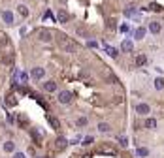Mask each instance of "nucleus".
<instances>
[{
    "label": "nucleus",
    "mask_w": 164,
    "mask_h": 158,
    "mask_svg": "<svg viewBox=\"0 0 164 158\" xmlns=\"http://www.w3.org/2000/svg\"><path fill=\"white\" fill-rule=\"evenodd\" d=\"M13 149H15V143L13 141H6L4 143V151L6 153H13Z\"/></svg>",
    "instance_id": "18"
},
{
    "label": "nucleus",
    "mask_w": 164,
    "mask_h": 158,
    "mask_svg": "<svg viewBox=\"0 0 164 158\" xmlns=\"http://www.w3.org/2000/svg\"><path fill=\"white\" fill-rule=\"evenodd\" d=\"M30 134H32V138L36 139V145H42V134L38 130H30Z\"/></svg>",
    "instance_id": "17"
},
{
    "label": "nucleus",
    "mask_w": 164,
    "mask_h": 158,
    "mask_svg": "<svg viewBox=\"0 0 164 158\" xmlns=\"http://www.w3.org/2000/svg\"><path fill=\"white\" fill-rule=\"evenodd\" d=\"M72 98H74V94L70 92V90H60L57 100L60 102V104H70V102H72Z\"/></svg>",
    "instance_id": "2"
},
{
    "label": "nucleus",
    "mask_w": 164,
    "mask_h": 158,
    "mask_svg": "<svg viewBox=\"0 0 164 158\" xmlns=\"http://www.w3.org/2000/svg\"><path fill=\"white\" fill-rule=\"evenodd\" d=\"M155 126H157V119H147L145 120V128L147 130H155Z\"/></svg>",
    "instance_id": "16"
},
{
    "label": "nucleus",
    "mask_w": 164,
    "mask_h": 158,
    "mask_svg": "<svg viewBox=\"0 0 164 158\" xmlns=\"http://www.w3.org/2000/svg\"><path fill=\"white\" fill-rule=\"evenodd\" d=\"M145 62H147V56H145V55H138V56H136V66L141 68V66H145Z\"/></svg>",
    "instance_id": "14"
},
{
    "label": "nucleus",
    "mask_w": 164,
    "mask_h": 158,
    "mask_svg": "<svg viewBox=\"0 0 164 158\" xmlns=\"http://www.w3.org/2000/svg\"><path fill=\"white\" fill-rule=\"evenodd\" d=\"M98 130H100L102 134H108L111 128H109V124H108V122H100V124H98Z\"/></svg>",
    "instance_id": "19"
},
{
    "label": "nucleus",
    "mask_w": 164,
    "mask_h": 158,
    "mask_svg": "<svg viewBox=\"0 0 164 158\" xmlns=\"http://www.w3.org/2000/svg\"><path fill=\"white\" fill-rule=\"evenodd\" d=\"M13 158H27V156H25L23 153H15V154H13Z\"/></svg>",
    "instance_id": "31"
},
{
    "label": "nucleus",
    "mask_w": 164,
    "mask_h": 158,
    "mask_svg": "<svg viewBox=\"0 0 164 158\" xmlns=\"http://www.w3.org/2000/svg\"><path fill=\"white\" fill-rule=\"evenodd\" d=\"M134 36H136V40H141V38L145 36V28H144V27H141V28H138V30L134 32Z\"/></svg>",
    "instance_id": "21"
},
{
    "label": "nucleus",
    "mask_w": 164,
    "mask_h": 158,
    "mask_svg": "<svg viewBox=\"0 0 164 158\" xmlns=\"http://www.w3.org/2000/svg\"><path fill=\"white\" fill-rule=\"evenodd\" d=\"M19 13L23 15V17H27V15H28V9H27V6H23V4H21V6H19Z\"/></svg>",
    "instance_id": "26"
},
{
    "label": "nucleus",
    "mask_w": 164,
    "mask_h": 158,
    "mask_svg": "<svg viewBox=\"0 0 164 158\" xmlns=\"http://www.w3.org/2000/svg\"><path fill=\"white\" fill-rule=\"evenodd\" d=\"M47 120H49V124H51V128H55V130H59L60 128V122H59V119H55V117H47Z\"/></svg>",
    "instance_id": "13"
},
{
    "label": "nucleus",
    "mask_w": 164,
    "mask_h": 158,
    "mask_svg": "<svg viewBox=\"0 0 164 158\" xmlns=\"http://www.w3.org/2000/svg\"><path fill=\"white\" fill-rule=\"evenodd\" d=\"M51 38H53L51 30H47V28L38 30V40H40V41H51Z\"/></svg>",
    "instance_id": "3"
},
{
    "label": "nucleus",
    "mask_w": 164,
    "mask_h": 158,
    "mask_svg": "<svg viewBox=\"0 0 164 158\" xmlns=\"http://www.w3.org/2000/svg\"><path fill=\"white\" fill-rule=\"evenodd\" d=\"M66 145H68V141L64 139V138H57V141H55V147H57L59 151H62V149H64V147H66Z\"/></svg>",
    "instance_id": "10"
},
{
    "label": "nucleus",
    "mask_w": 164,
    "mask_h": 158,
    "mask_svg": "<svg viewBox=\"0 0 164 158\" xmlns=\"http://www.w3.org/2000/svg\"><path fill=\"white\" fill-rule=\"evenodd\" d=\"M136 154H138V156H144V158H145V156H149V151L145 149V147H140V149L136 151Z\"/></svg>",
    "instance_id": "22"
},
{
    "label": "nucleus",
    "mask_w": 164,
    "mask_h": 158,
    "mask_svg": "<svg viewBox=\"0 0 164 158\" xmlns=\"http://www.w3.org/2000/svg\"><path fill=\"white\" fill-rule=\"evenodd\" d=\"M68 19H70V15H68L64 9H60L59 13H57V21H59V23H68Z\"/></svg>",
    "instance_id": "9"
},
{
    "label": "nucleus",
    "mask_w": 164,
    "mask_h": 158,
    "mask_svg": "<svg viewBox=\"0 0 164 158\" xmlns=\"http://www.w3.org/2000/svg\"><path fill=\"white\" fill-rule=\"evenodd\" d=\"M2 19L6 25H13V13L12 11H2Z\"/></svg>",
    "instance_id": "6"
},
{
    "label": "nucleus",
    "mask_w": 164,
    "mask_h": 158,
    "mask_svg": "<svg viewBox=\"0 0 164 158\" xmlns=\"http://www.w3.org/2000/svg\"><path fill=\"white\" fill-rule=\"evenodd\" d=\"M78 126H87V119L85 117H79L78 119Z\"/></svg>",
    "instance_id": "27"
},
{
    "label": "nucleus",
    "mask_w": 164,
    "mask_h": 158,
    "mask_svg": "<svg viewBox=\"0 0 164 158\" xmlns=\"http://www.w3.org/2000/svg\"><path fill=\"white\" fill-rule=\"evenodd\" d=\"M2 62H4V64H13V56H12V55H4V56H2Z\"/></svg>",
    "instance_id": "23"
},
{
    "label": "nucleus",
    "mask_w": 164,
    "mask_h": 158,
    "mask_svg": "<svg viewBox=\"0 0 164 158\" xmlns=\"http://www.w3.org/2000/svg\"><path fill=\"white\" fill-rule=\"evenodd\" d=\"M59 45H60L64 51H68V53H74L75 51V43L72 40H68L66 36H59Z\"/></svg>",
    "instance_id": "1"
},
{
    "label": "nucleus",
    "mask_w": 164,
    "mask_h": 158,
    "mask_svg": "<svg viewBox=\"0 0 164 158\" xmlns=\"http://www.w3.org/2000/svg\"><path fill=\"white\" fill-rule=\"evenodd\" d=\"M106 53L111 56V59H117V55H119V51L115 47H109V45H106Z\"/></svg>",
    "instance_id": "15"
},
{
    "label": "nucleus",
    "mask_w": 164,
    "mask_h": 158,
    "mask_svg": "<svg viewBox=\"0 0 164 158\" xmlns=\"http://www.w3.org/2000/svg\"><path fill=\"white\" fill-rule=\"evenodd\" d=\"M153 85H155V88H157V90L164 88V79H162V77H157V79H155V83H153Z\"/></svg>",
    "instance_id": "20"
},
{
    "label": "nucleus",
    "mask_w": 164,
    "mask_h": 158,
    "mask_svg": "<svg viewBox=\"0 0 164 158\" xmlns=\"http://www.w3.org/2000/svg\"><path fill=\"white\" fill-rule=\"evenodd\" d=\"M134 13H136V6H134V4H128V6L125 8V15H126V17H132Z\"/></svg>",
    "instance_id": "11"
},
{
    "label": "nucleus",
    "mask_w": 164,
    "mask_h": 158,
    "mask_svg": "<svg viewBox=\"0 0 164 158\" xmlns=\"http://www.w3.org/2000/svg\"><path fill=\"white\" fill-rule=\"evenodd\" d=\"M149 9H151V11H160V9H162V6H160V4H157V2H153V4H149Z\"/></svg>",
    "instance_id": "25"
},
{
    "label": "nucleus",
    "mask_w": 164,
    "mask_h": 158,
    "mask_svg": "<svg viewBox=\"0 0 164 158\" xmlns=\"http://www.w3.org/2000/svg\"><path fill=\"white\" fill-rule=\"evenodd\" d=\"M119 143H121L123 147H126V145H128V139H126V138H119Z\"/></svg>",
    "instance_id": "29"
},
{
    "label": "nucleus",
    "mask_w": 164,
    "mask_h": 158,
    "mask_svg": "<svg viewBox=\"0 0 164 158\" xmlns=\"http://www.w3.org/2000/svg\"><path fill=\"white\" fill-rule=\"evenodd\" d=\"M136 111L140 113V115H149L151 107H149L147 104H144V102H141V104H138V106H136Z\"/></svg>",
    "instance_id": "4"
},
{
    "label": "nucleus",
    "mask_w": 164,
    "mask_h": 158,
    "mask_svg": "<svg viewBox=\"0 0 164 158\" xmlns=\"http://www.w3.org/2000/svg\"><path fill=\"white\" fill-rule=\"evenodd\" d=\"M43 90H47V92H55V90H57V83H55V81H46V83H43Z\"/></svg>",
    "instance_id": "8"
},
{
    "label": "nucleus",
    "mask_w": 164,
    "mask_h": 158,
    "mask_svg": "<svg viewBox=\"0 0 164 158\" xmlns=\"http://www.w3.org/2000/svg\"><path fill=\"white\" fill-rule=\"evenodd\" d=\"M43 75H46V70H43V68H34V70H32V77L34 79H43Z\"/></svg>",
    "instance_id": "7"
},
{
    "label": "nucleus",
    "mask_w": 164,
    "mask_h": 158,
    "mask_svg": "<svg viewBox=\"0 0 164 158\" xmlns=\"http://www.w3.org/2000/svg\"><path fill=\"white\" fill-rule=\"evenodd\" d=\"M89 143H93V138H85L83 139V145H89Z\"/></svg>",
    "instance_id": "30"
},
{
    "label": "nucleus",
    "mask_w": 164,
    "mask_h": 158,
    "mask_svg": "<svg viewBox=\"0 0 164 158\" xmlns=\"http://www.w3.org/2000/svg\"><path fill=\"white\" fill-rule=\"evenodd\" d=\"M15 104H17L15 96H8V100H6V106H9V107H12V106H15Z\"/></svg>",
    "instance_id": "24"
},
{
    "label": "nucleus",
    "mask_w": 164,
    "mask_h": 158,
    "mask_svg": "<svg viewBox=\"0 0 164 158\" xmlns=\"http://www.w3.org/2000/svg\"><path fill=\"white\" fill-rule=\"evenodd\" d=\"M19 124H21V126H27V119H25V115H19Z\"/></svg>",
    "instance_id": "28"
},
{
    "label": "nucleus",
    "mask_w": 164,
    "mask_h": 158,
    "mask_svg": "<svg viewBox=\"0 0 164 158\" xmlns=\"http://www.w3.org/2000/svg\"><path fill=\"white\" fill-rule=\"evenodd\" d=\"M121 49H123L125 53H132V49H134V43L130 41V40H125V41L121 43Z\"/></svg>",
    "instance_id": "5"
},
{
    "label": "nucleus",
    "mask_w": 164,
    "mask_h": 158,
    "mask_svg": "<svg viewBox=\"0 0 164 158\" xmlns=\"http://www.w3.org/2000/svg\"><path fill=\"white\" fill-rule=\"evenodd\" d=\"M149 30H151L153 34H159V32H160V23H157V21L149 23Z\"/></svg>",
    "instance_id": "12"
}]
</instances>
